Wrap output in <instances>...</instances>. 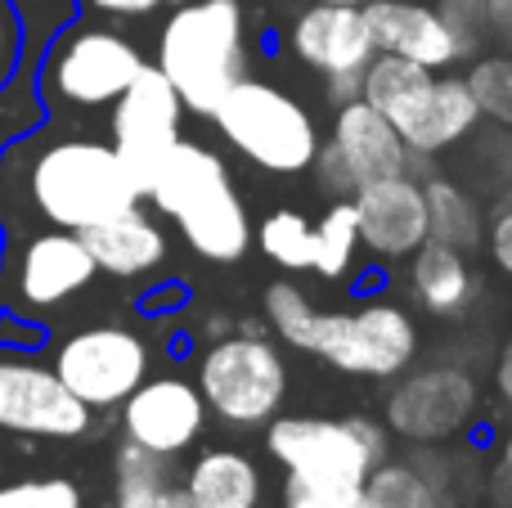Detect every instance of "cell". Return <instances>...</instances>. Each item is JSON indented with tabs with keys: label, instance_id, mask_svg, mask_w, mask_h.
Masks as SVG:
<instances>
[{
	"label": "cell",
	"instance_id": "cell-1",
	"mask_svg": "<svg viewBox=\"0 0 512 508\" xmlns=\"http://www.w3.org/2000/svg\"><path fill=\"white\" fill-rule=\"evenodd\" d=\"M265 315L283 342L328 360L342 374L396 378L414 365L418 329L400 306L373 302L360 311H315L310 297L292 284L265 288Z\"/></svg>",
	"mask_w": 512,
	"mask_h": 508
},
{
	"label": "cell",
	"instance_id": "cell-2",
	"mask_svg": "<svg viewBox=\"0 0 512 508\" xmlns=\"http://www.w3.org/2000/svg\"><path fill=\"white\" fill-rule=\"evenodd\" d=\"M149 203H158V212H167L180 225L185 243L198 257L230 266L248 252L252 225L248 207L234 194L230 171L212 149L194 140H176V149L162 158L158 176L149 185Z\"/></svg>",
	"mask_w": 512,
	"mask_h": 508
},
{
	"label": "cell",
	"instance_id": "cell-3",
	"mask_svg": "<svg viewBox=\"0 0 512 508\" xmlns=\"http://www.w3.org/2000/svg\"><path fill=\"white\" fill-rule=\"evenodd\" d=\"M158 68L176 86L189 113L212 117L216 104L248 77L239 0H189L167 18L158 41Z\"/></svg>",
	"mask_w": 512,
	"mask_h": 508
},
{
	"label": "cell",
	"instance_id": "cell-4",
	"mask_svg": "<svg viewBox=\"0 0 512 508\" xmlns=\"http://www.w3.org/2000/svg\"><path fill=\"white\" fill-rule=\"evenodd\" d=\"M27 198L54 230H90L108 216L140 203L131 171L122 167L113 144L59 140L36 153L27 167Z\"/></svg>",
	"mask_w": 512,
	"mask_h": 508
},
{
	"label": "cell",
	"instance_id": "cell-5",
	"mask_svg": "<svg viewBox=\"0 0 512 508\" xmlns=\"http://www.w3.org/2000/svg\"><path fill=\"white\" fill-rule=\"evenodd\" d=\"M212 122L243 158L265 171H279V176L306 171L319 153V131L306 108L292 95H283L279 86H265L252 77H243L216 104Z\"/></svg>",
	"mask_w": 512,
	"mask_h": 508
},
{
	"label": "cell",
	"instance_id": "cell-6",
	"mask_svg": "<svg viewBox=\"0 0 512 508\" xmlns=\"http://www.w3.org/2000/svg\"><path fill=\"white\" fill-rule=\"evenodd\" d=\"M198 392L216 419L234 423V428H256V423L274 419V410L283 405L288 369L265 338L239 333V338H221L203 356Z\"/></svg>",
	"mask_w": 512,
	"mask_h": 508
},
{
	"label": "cell",
	"instance_id": "cell-7",
	"mask_svg": "<svg viewBox=\"0 0 512 508\" xmlns=\"http://www.w3.org/2000/svg\"><path fill=\"white\" fill-rule=\"evenodd\" d=\"M265 446L288 473L364 486L387 459V432L369 419H274Z\"/></svg>",
	"mask_w": 512,
	"mask_h": 508
},
{
	"label": "cell",
	"instance_id": "cell-8",
	"mask_svg": "<svg viewBox=\"0 0 512 508\" xmlns=\"http://www.w3.org/2000/svg\"><path fill=\"white\" fill-rule=\"evenodd\" d=\"M180 117H185V104H180L176 86L167 81V72L158 63H144L140 77L122 90V99L113 104V149L122 158V167L131 171L140 198L149 194L153 176H158L162 158L176 149L180 140Z\"/></svg>",
	"mask_w": 512,
	"mask_h": 508
},
{
	"label": "cell",
	"instance_id": "cell-9",
	"mask_svg": "<svg viewBox=\"0 0 512 508\" xmlns=\"http://www.w3.org/2000/svg\"><path fill=\"white\" fill-rule=\"evenodd\" d=\"M54 374L90 410H113L149 378V347L131 329L95 324V329L72 333L54 351Z\"/></svg>",
	"mask_w": 512,
	"mask_h": 508
},
{
	"label": "cell",
	"instance_id": "cell-10",
	"mask_svg": "<svg viewBox=\"0 0 512 508\" xmlns=\"http://www.w3.org/2000/svg\"><path fill=\"white\" fill-rule=\"evenodd\" d=\"M481 410L477 378L459 365L414 369L387 396V428L414 446H445L454 441Z\"/></svg>",
	"mask_w": 512,
	"mask_h": 508
},
{
	"label": "cell",
	"instance_id": "cell-11",
	"mask_svg": "<svg viewBox=\"0 0 512 508\" xmlns=\"http://www.w3.org/2000/svg\"><path fill=\"white\" fill-rule=\"evenodd\" d=\"M90 405L68 392L54 365H36L23 351L0 356V432L72 441L90 432Z\"/></svg>",
	"mask_w": 512,
	"mask_h": 508
},
{
	"label": "cell",
	"instance_id": "cell-12",
	"mask_svg": "<svg viewBox=\"0 0 512 508\" xmlns=\"http://www.w3.org/2000/svg\"><path fill=\"white\" fill-rule=\"evenodd\" d=\"M144 59L126 36L117 32H72L59 36L45 63V90L77 108H104L117 104L122 90L140 77Z\"/></svg>",
	"mask_w": 512,
	"mask_h": 508
},
{
	"label": "cell",
	"instance_id": "cell-13",
	"mask_svg": "<svg viewBox=\"0 0 512 508\" xmlns=\"http://www.w3.org/2000/svg\"><path fill=\"white\" fill-rule=\"evenodd\" d=\"M203 423H207V401L185 378H144L122 401L126 441L167 459L194 446Z\"/></svg>",
	"mask_w": 512,
	"mask_h": 508
},
{
	"label": "cell",
	"instance_id": "cell-14",
	"mask_svg": "<svg viewBox=\"0 0 512 508\" xmlns=\"http://www.w3.org/2000/svg\"><path fill=\"white\" fill-rule=\"evenodd\" d=\"M364 23L373 32V50L378 54H400L423 68H450V63L468 59L477 45L445 18V9L409 5V0H373L364 5Z\"/></svg>",
	"mask_w": 512,
	"mask_h": 508
},
{
	"label": "cell",
	"instance_id": "cell-15",
	"mask_svg": "<svg viewBox=\"0 0 512 508\" xmlns=\"http://www.w3.org/2000/svg\"><path fill=\"white\" fill-rule=\"evenodd\" d=\"M387 122L400 131L409 153L432 158V153L454 149L459 140H468V135L477 131L481 104H477V95H472L468 77H432L427 86H418Z\"/></svg>",
	"mask_w": 512,
	"mask_h": 508
},
{
	"label": "cell",
	"instance_id": "cell-16",
	"mask_svg": "<svg viewBox=\"0 0 512 508\" xmlns=\"http://www.w3.org/2000/svg\"><path fill=\"white\" fill-rule=\"evenodd\" d=\"M355 221H360V243L373 257H414L427 243V198L414 176H391L360 185L351 198Z\"/></svg>",
	"mask_w": 512,
	"mask_h": 508
},
{
	"label": "cell",
	"instance_id": "cell-17",
	"mask_svg": "<svg viewBox=\"0 0 512 508\" xmlns=\"http://www.w3.org/2000/svg\"><path fill=\"white\" fill-rule=\"evenodd\" d=\"M95 257H90L86 239L77 230H45L32 234L18 252V279H14V297L27 311H50L63 306L68 297H77L81 288L95 279Z\"/></svg>",
	"mask_w": 512,
	"mask_h": 508
},
{
	"label": "cell",
	"instance_id": "cell-18",
	"mask_svg": "<svg viewBox=\"0 0 512 508\" xmlns=\"http://www.w3.org/2000/svg\"><path fill=\"white\" fill-rule=\"evenodd\" d=\"M292 50L324 77H364L369 59L378 54L364 5H310L292 27Z\"/></svg>",
	"mask_w": 512,
	"mask_h": 508
},
{
	"label": "cell",
	"instance_id": "cell-19",
	"mask_svg": "<svg viewBox=\"0 0 512 508\" xmlns=\"http://www.w3.org/2000/svg\"><path fill=\"white\" fill-rule=\"evenodd\" d=\"M333 144L346 158L355 185H373V180H391V176H409V144L400 140V131L364 99L337 104V126H333Z\"/></svg>",
	"mask_w": 512,
	"mask_h": 508
},
{
	"label": "cell",
	"instance_id": "cell-20",
	"mask_svg": "<svg viewBox=\"0 0 512 508\" xmlns=\"http://www.w3.org/2000/svg\"><path fill=\"white\" fill-rule=\"evenodd\" d=\"M81 239H86L95 266L113 279L149 275V270H158L162 261H167V234L158 230L153 216L140 212V203L108 216V221H99V225H90V230H81Z\"/></svg>",
	"mask_w": 512,
	"mask_h": 508
},
{
	"label": "cell",
	"instance_id": "cell-21",
	"mask_svg": "<svg viewBox=\"0 0 512 508\" xmlns=\"http://www.w3.org/2000/svg\"><path fill=\"white\" fill-rule=\"evenodd\" d=\"M409 284H414V297L423 302V311L441 315V320L468 311V302H472V270H468V261H463V252L445 248V243H432V239L414 252Z\"/></svg>",
	"mask_w": 512,
	"mask_h": 508
},
{
	"label": "cell",
	"instance_id": "cell-22",
	"mask_svg": "<svg viewBox=\"0 0 512 508\" xmlns=\"http://www.w3.org/2000/svg\"><path fill=\"white\" fill-rule=\"evenodd\" d=\"M185 491L198 508H256L261 500V473L239 450H207L189 468Z\"/></svg>",
	"mask_w": 512,
	"mask_h": 508
},
{
	"label": "cell",
	"instance_id": "cell-23",
	"mask_svg": "<svg viewBox=\"0 0 512 508\" xmlns=\"http://www.w3.org/2000/svg\"><path fill=\"white\" fill-rule=\"evenodd\" d=\"M427 198V239L445 243V248L472 252L481 243V203L472 189H463L459 180L432 176L423 185Z\"/></svg>",
	"mask_w": 512,
	"mask_h": 508
},
{
	"label": "cell",
	"instance_id": "cell-24",
	"mask_svg": "<svg viewBox=\"0 0 512 508\" xmlns=\"http://www.w3.org/2000/svg\"><path fill=\"white\" fill-rule=\"evenodd\" d=\"M364 508H450V500L418 464H387L382 459L364 482Z\"/></svg>",
	"mask_w": 512,
	"mask_h": 508
},
{
	"label": "cell",
	"instance_id": "cell-25",
	"mask_svg": "<svg viewBox=\"0 0 512 508\" xmlns=\"http://www.w3.org/2000/svg\"><path fill=\"white\" fill-rule=\"evenodd\" d=\"M171 486V464L167 455H153V450L126 441L117 450V491L113 508H158L162 491Z\"/></svg>",
	"mask_w": 512,
	"mask_h": 508
},
{
	"label": "cell",
	"instance_id": "cell-26",
	"mask_svg": "<svg viewBox=\"0 0 512 508\" xmlns=\"http://www.w3.org/2000/svg\"><path fill=\"white\" fill-rule=\"evenodd\" d=\"M360 248V221H355L351 198H333V207L324 212V221L315 225V261L310 270L324 279H342Z\"/></svg>",
	"mask_w": 512,
	"mask_h": 508
},
{
	"label": "cell",
	"instance_id": "cell-27",
	"mask_svg": "<svg viewBox=\"0 0 512 508\" xmlns=\"http://www.w3.org/2000/svg\"><path fill=\"white\" fill-rule=\"evenodd\" d=\"M256 243L283 270H310L315 261V225L301 212H270L256 230Z\"/></svg>",
	"mask_w": 512,
	"mask_h": 508
},
{
	"label": "cell",
	"instance_id": "cell-28",
	"mask_svg": "<svg viewBox=\"0 0 512 508\" xmlns=\"http://www.w3.org/2000/svg\"><path fill=\"white\" fill-rule=\"evenodd\" d=\"M472 189H486L490 198H499V207L512 203V131L499 126L495 135H486L472 144Z\"/></svg>",
	"mask_w": 512,
	"mask_h": 508
},
{
	"label": "cell",
	"instance_id": "cell-29",
	"mask_svg": "<svg viewBox=\"0 0 512 508\" xmlns=\"http://www.w3.org/2000/svg\"><path fill=\"white\" fill-rule=\"evenodd\" d=\"M468 86L481 104V117H490L495 126H508L512 131V54L477 59L468 72Z\"/></svg>",
	"mask_w": 512,
	"mask_h": 508
},
{
	"label": "cell",
	"instance_id": "cell-30",
	"mask_svg": "<svg viewBox=\"0 0 512 508\" xmlns=\"http://www.w3.org/2000/svg\"><path fill=\"white\" fill-rule=\"evenodd\" d=\"M283 508H364V486L333 482V477L288 473V486H283Z\"/></svg>",
	"mask_w": 512,
	"mask_h": 508
},
{
	"label": "cell",
	"instance_id": "cell-31",
	"mask_svg": "<svg viewBox=\"0 0 512 508\" xmlns=\"http://www.w3.org/2000/svg\"><path fill=\"white\" fill-rule=\"evenodd\" d=\"M0 508H81V491L68 477H23L0 486Z\"/></svg>",
	"mask_w": 512,
	"mask_h": 508
},
{
	"label": "cell",
	"instance_id": "cell-32",
	"mask_svg": "<svg viewBox=\"0 0 512 508\" xmlns=\"http://www.w3.org/2000/svg\"><path fill=\"white\" fill-rule=\"evenodd\" d=\"M23 50H27L23 14H18L14 0H0V90L14 81L18 68H23Z\"/></svg>",
	"mask_w": 512,
	"mask_h": 508
},
{
	"label": "cell",
	"instance_id": "cell-33",
	"mask_svg": "<svg viewBox=\"0 0 512 508\" xmlns=\"http://www.w3.org/2000/svg\"><path fill=\"white\" fill-rule=\"evenodd\" d=\"M310 167L319 171V189L324 194H333V198H355V176H351V167H346V158L337 153V144L328 140V144H319V153H315V162Z\"/></svg>",
	"mask_w": 512,
	"mask_h": 508
},
{
	"label": "cell",
	"instance_id": "cell-34",
	"mask_svg": "<svg viewBox=\"0 0 512 508\" xmlns=\"http://www.w3.org/2000/svg\"><path fill=\"white\" fill-rule=\"evenodd\" d=\"M45 342V329L36 320H23V315H14L5 306L0 311V351H32Z\"/></svg>",
	"mask_w": 512,
	"mask_h": 508
},
{
	"label": "cell",
	"instance_id": "cell-35",
	"mask_svg": "<svg viewBox=\"0 0 512 508\" xmlns=\"http://www.w3.org/2000/svg\"><path fill=\"white\" fill-rule=\"evenodd\" d=\"M490 257H495V266L512 275V203H504L495 212V221H490Z\"/></svg>",
	"mask_w": 512,
	"mask_h": 508
},
{
	"label": "cell",
	"instance_id": "cell-36",
	"mask_svg": "<svg viewBox=\"0 0 512 508\" xmlns=\"http://www.w3.org/2000/svg\"><path fill=\"white\" fill-rule=\"evenodd\" d=\"M486 5V36L512 50V0H481Z\"/></svg>",
	"mask_w": 512,
	"mask_h": 508
},
{
	"label": "cell",
	"instance_id": "cell-37",
	"mask_svg": "<svg viewBox=\"0 0 512 508\" xmlns=\"http://www.w3.org/2000/svg\"><path fill=\"white\" fill-rule=\"evenodd\" d=\"M95 9H104V14H117V18H131V14H149V9H158L162 0H90Z\"/></svg>",
	"mask_w": 512,
	"mask_h": 508
},
{
	"label": "cell",
	"instance_id": "cell-38",
	"mask_svg": "<svg viewBox=\"0 0 512 508\" xmlns=\"http://www.w3.org/2000/svg\"><path fill=\"white\" fill-rule=\"evenodd\" d=\"M495 387H499V396L512 405V342L504 347V356H499V369H495Z\"/></svg>",
	"mask_w": 512,
	"mask_h": 508
},
{
	"label": "cell",
	"instance_id": "cell-39",
	"mask_svg": "<svg viewBox=\"0 0 512 508\" xmlns=\"http://www.w3.org/2000/svg\"><path fill=\"white\" fill-rule=\"evenodd\" d=\"M158 508H198V504H194V495H189V491H185V486H176V482H171V486H167V491H162V500H158Z\"/></svg>",
	"mask_w": 512,
	"mask_h": 508
},
{
	"label": "cell",
	"instance_id": "cell-40",
	"mask_svg": "<svg viewBox=\"0 0 512 508\" xmlns=\"http://www.w3.org/2000/svg\"><path fill=\"white\" fill-rule=\"evenodd\" d=\"M504 468H512V432H508V441H504Z\"/></svg>",
	"mask_w": 512,
	"mask_h": 508
},
{
	"label": "cell",
	"instance_id": "cell-41",
	"mask_svg": "<svg viewBox=\"0 0 512 508\" xmlns=\"http://www.w3.org/2000/svg\"><path fill=\"white\" fill-rule=\"evenodd\" d=\"M319 5H364V0H319Z\"/></svg>",
	"mask_w": 512,
	"mask_h": 508
},
{
	"label": "cell",
	"instance_id": "cell-42",
	"mask_svg": "<svg viewBox=\"0 0 512 508\" xmlns=\"http://www.w3.org/2000/svg\"><path fill=\"white\" fill-rule=\"evenodd\" d=\"M171 5H189V0H171Z\"/></svg>",
	"mask_w": 512,
	"mask_h": 508
},
{
	"label": "cell",
	"instance_id": "cell-43",
	"mask_svg": "<svg viewBox=\"0 0 512 508\" xmlns=\"http://www.w3.org/2000/svg\"><path fill=\"white\" fill-rule=\"evenodd\" d=\"M0 311H5V293H0Z\"/></svg>",
	"mask_w": 512,
	"mask_h": 508
}]
</instances>
